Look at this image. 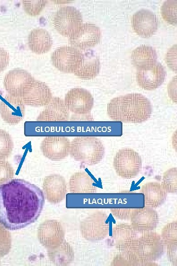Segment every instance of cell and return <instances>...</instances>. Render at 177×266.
I'll list each match as a JSON object with an SVG mask.
<instances>
[{
	"instance_id": "cell-5",
	"label": "cell",
	"mask_w": 177,
	"mask_h": 266,
	"mask_svg": "<svg viewBox=\"0 0 177 266\" xmlns=\"http://www.w3.org/2000/svg\"><path fill=\"white\" fill-rule=\"evenodd\" d=\"M79 228L85 239L90 241L103 240L109 234L108 216L104 212L96 211L82 220Z\"/></svg>"
},
{
	"instance_id": "cell-16",
	"label": "cell",
	"mask_w": 177,
	"mask_h": 266,
	"mask_svg": "<svg viewBox=\"0 0 177 266\" xmlns=\"http://www.w3.org/2000/svg\"><path fill=\"white\" fill-rule=\"evenodd\" d=\"M131 226L136 232L147 233L155 229L159 222L157 212L146 206L135 208L130 218Z\"/></svg>"
},
{
	"instance_id": "cell-25",
	"label": "cell",
	"mask_w": 177,
	"mask_h": 266,
	"mask_svg": "<svg viewBox=\"0 0 177 266\" xmlns=\"http://www.w3.org/2000/svg\"><path fill=\"white\" fill-rule=\"evenodd\" d=\"M53 40L50 33L43 29L32 30L28 36V45L33 52L42 54L52 48Z\"/></svg>"
},
{
	"instance_id": "cell-33",
	"label": "cell",
	"mask_w": 177,
	"mask_h": 266,
	"mask_svg": "<svg viewBox=\"0 0 177 266\" xmlns=\"http://www.w3.org/2000/svg\"><path fill=\"white\" fill-rule=\"evenodd\" d=\"M12 246L10 233L0 223V257H3L10 252Z\"/></svg>"
},
{
	"instance_id": "cell-24",
	"label": "cell",
	"mask_w": 177,
	"mask_h": 266,
	"mask_svg": "<svg viewBox=\"0 0 177 266\" xmlns=\"http://www.w3.org/2000/svg\"><path fill=\"white\" fill-rule=\"evenodd\" d=\"M157 58L155 49L148 45L137 47L131 54L132 64L137 70L152 66L157 62Z\"/></svg>"
},
{
	"instance_id": "cell-30",
	"label": "cell",
	"mask_w": 177,
	"mask_h": 266,
	"mask_svg": "<svg viewBox=\"0 0 177 266\" xmlns=\"http://www.w3.org/2000/svg\"><path fill=\"white\" fill-rule=\"evenodd\" d=\"M13 147L11 135L5 130L0 129V160H5L10 157Z\"/></svg>"
},
{
	"instance_id": "cell-40",
	"label": "cell",
	"mask_w": 177,
	"mask_h": 266,
	"mask_svg": "<svg viewBox=\"0 0 177 266\" xmlns=\"http://www.w3.org/2000/svg\"><path fill=\"white\" fill-rule=\"evenodd\" d=\"M9 61V54L3 48L0 47V72L8 66Z\"/></svg>"
},
{
	"instance_id": "cell-20",
	"label": "cell",
	"mask_w": 177,
	"mask_h": 266,
	"mask_svg": "<svg viewBox=\"0 0 177 266\" xmlns=\"http://www.w3.org/2000/svg\"><path fill=\"white\" fill-rule=\"evenodd\" d=\"M69 111L64 101L59 97H52L36 119L37 121L65 122L68 121Z\"/></svg>"
},
{
	"instance_id": "cell-35",
	"label": "cell",
	"mask_w": 177,
	"mask_h": 266,
	"mask_svg": "<svg viewBox=\"0 0 177 266\" xmlns=\"http://www.w3.org/2000/svg\"><path fill=\"white\" fill-rule=\"evenodd\" d=\"M14 174L11 164L5 160H0V185L11 180Z\"/></svg>"
},
{
	"instance_id": "cell-7",
	"label": "cell",
	"mask_w": 177,
	"mask_h": 266,
	"mask_svg": "<svg viewBox=\"0 0 177 266\" xmlns=\"http://www.w3.org/2000/svg\"><path fill=\"white\" fill-rule=\"evenodd\" d=\"M81 12L73 6L60 8L55 14L53 26L65 37H69L83 23Z\"/></svg>"
},
{
	"instance_id": "cell-36",
	"label": "cell",
	"mask_w": 177,
	"mask_h": 266,
	"mask_svg": "<svg viewBox=\"0 0 177 266\" xmlns=\"http://www.w3.org/2000/svg\"><path fill=\"white\" fill-rule=\"evenodd\" d=\"M135 208H111L110 211L112 215L118 219L123 220L130 219Z\"/></svg>"
},
{
	"instance_id": "cell-31",
	"label": "cell",
	"mask_w": 177,
	"mask_h": 266,
	"mask_svg": "<svg viewBox=\"0 0 177 266\" xmlns=\"http://www.w3.org/2000/svg\"><path fill=\"white\" fill-rule=\"evenodd\" d=\"M161 185L167 193H176L177 191V169L172 167L164 172Z\"/></svg>"
},
{
	"instance_id": "cell-8",
	"label": "cell",
	"mask_w": 177,
	"mask_h": 266,
	"mask_svg": "<svg viewBox=\"0 0 177 266\" xmlns=\"http://www.w3.org/2000/svg\"><path fill=\"white\" fill-rule=\"evenodd\" d=\"M83 52L78 49L69 46L58 48L52 53L51 61L53 66L64 73H74L80 65Z\"/></svg>"
},
{
	"instance_id": "cell-29",
	"label": "cell",
	"mask_w": 177,
	"mask_h": 266,
	"mask_svg": "<svg viewBox=\"0 0 177 266\" xmlns=\"http://www.w3.org/2000/svg\"><path fill=\"white\" fill-rule=\"evenodd\" d=\"M177 0H168L164 2L161 13L163 19L167 23L176 26L177 23Z\"/></svg>"
},
{
	"instance_id": "cell-18",
	"label": "cell",
	"mask_w": 177,
	"mask_h": 266,
	"mask_svg": "<svg viewBox=\"0 0 177 266\" xmlns=\"http://www.w3.org/2000/svg\"><path fill=\"white\" fill-rule=\"evenodd\" d=\"M166 76L164 67L157 62L152 66L137 70L136 81L139 86L146 90H153L160 87Z\"/></svg>"
},
{
	"instance_id": "cell-22",
	"label": "cell",
	"mask_w": 177,
	"mask_h": 266,
	"mask_svg": "<svg viewBox=\"0 0 177 266\" xmlns=\"http://www.w3.org/2000/svg\"><path fill=\"white\" fill-rule=\"evenodd\" d=\"M137 235V232L131 225L120 223L113 228L111 239L115 248L120 252H123L127 250Z\"/></svg>"
},
{
	"instance_id": "cell-41",
	"label": "cell",
	"mask_w": 177,
	"mask_h": 266,
	"mask_svg": "<svg viewBox=\"0 0 177 266\" xmlns=\"http://www.w3.org/2000/svg\"><path fill=\"white\" fill-rule=\"evenodd\" d=\"M70 121H93V119L89 113L86 114H74L71 115Z\"/></svg>"
},
{
	"instance_id": "cell-13",
	"label": "cell",
	"mask_w": 177,
	"mask_h": 266,
	"mask_svg": "<svg viewBox=\"0 0 177 266\" xmlns=\"http://www.w3.org/2000/svg\"><path fill=\"white\" fill-rule=\"evenodd\" d=\"M52 97L48 86L34 79L25 88L21 99L24 104L39 107L46 105Z\"/></svg>"
},
{
	"instance_id": "cell-4",
	"label": "cell",
	"mask_w": 177,
	"mask_h": 266,
	"mask_svg": "<svg viewBox=\"0 0 177 266\" xmlns=\"http://www.w3.org/2000/svg\"><path fill=\"white\" fill-rule=\"evenodd\" d=\"M165 246L160 234L149 232L137 237L125 252L132 254L142 261L153 262L162 256Z\"/></svg>"
},
{
	"instance_id": "cell-21",
	"label": "cell",
	"mask_w": 177,
	"mask_h": 266,
	"mask_svg": "<svg viewBox=\"0 0 177 266\" xmlns=\"http://www.w3.org/2000/svg\"><path fill=\"white\" fill-rule=\"evenodd\" d=\"M100 67L97 55L94 51L88 49L83 52L82 61L73 73L81 79L89 80L98 75Z\"/></svg>"
},
{
	"instance_id": "cell-27",
	"label": "cell",
	"mask_w": 177,
	"mask_h": 266,
	"mask_svg": "<svg viewBox=\"0 0 177 266\" xmlns=\"http://www.w3.org/2000/svg\"><path fill=\"white\" fill-rule=\"evenodd\" d=\"M47 253L49 260L56 266H68L75 258L72 247L65 240L57 247L47 249Z\"/></svg>"
},
{
	"instance_id": "cell-42",
	"label": "cell",
	"mask_w": 177,
	"mask_h": 266,
	"mask_svg": "<svg viewBox=\"0 0 177 266\" xmlns=\"http://www.w3.org/2000/svg\"></svg>"
},
{
	"instance_id": "cell-26",
	"label": "cell",
	"mask_w": 177,
	"mask_h": 266,
	"mask_svg": "<svg viewBox=\"0 0 177 266\" xmlns=\"http://www.w3.org/2000/svg\"><path fill=\"white\" fill-rule=\"evenodd\" d=\"M94 184V180L88 173L79 171L71 176L68 186L71 193L89 194L97 192V187Z\"/></svg>"
},
{
	"instance_id": "cell-15",
	"label": "cell",
	"mask_w": 177,
	"mask_h": 266,
	"mask_svg": "<svg viewBox=\"0 0 177 266\" xmlns=\"http://www.w3.org/2000/svg\"><path fill=\"white\" fill-rule=\"evenodd\" d=\"M34 80V78L26 70L17 68L6 74L3 85L7 94L21 98L25 88Z\"/></svg>"
},
{
	"instance_id": "cell-14",
	"label": "cell",
	"mask_w": 177,
	"mask_h": 266,
	"mask_svg": "<svg viewBox=\"0 0 177 266\" xmlns=\"http://www.w3.org/2000/svg\"><path fill=\"white\" fill-rule=\"evenodd\" d=\"M25 106L21 98L6 94L0 102V115L6 123L15 125L25 117Z\"/></svg>"
},
{
	"instance_id": "cell-17",
	"label": "cell",
	"mask_w": 177,
	"mask_h": 266,
	"mask_svg": "<svg viewBox=\"0 0 177 266\" xmlns=\"http://www.w3.org/2000/svg\"><path fill=\"white\" fill-rule=\"evenodd\" d=\"M131 25L134 31L140 36L148 38L153 35L158 27L156 15L148 9L136 12L131 18Z\"/></svg>"
},
{
	"instance_id": "cell-12",
	"label": "cell",
	"mask_w": 177,
	"mask_h": 266,
	"mask_svg": "<svg viewBox=\"0 0 177 266\" xmlns=\"http://www.w3.org/2000/svg\"><path fill=\"white\" fill-rule=\"evenodd\" d=\"M40 148L47 158L52 161H59L68 156L70 141L65 136H46L41 141Z\"/></svg>"
},
{
	"instance_id": "cell-10",
	"label": "cell",
	"mask_w": 177,
	"mask_h": 266,
	"mask_svg": "<svg viewBox=\"0 0 177 266\" xmlns=\"http://www.w3.org/2000/svg\"><path fill=\"white\" fill-rule=\"evenodd\" d=\"M101 31L94 24H82L69 37V42L76 48L88 49L97 44L101 38Z\"/></svg>"
},
{
	"instance_id": "cell-11",
	"label": "cell",
	"mask_w": 177,
	"mask_h": 266,
	"mask_svg": "<svg viewBox=\"0 0 177 266\" xmlns=\"http://www.w3.org/2000/svg\"><path fill=\"white\" fill-rule=\"evenodd\" d=\"M64 101L68 110L76 114L89 113L94 104L90 93L79 88L70 90L65 95Z\"/></svg>"
},
{
	"instance_id": "cell-1",
	"label": "cell",
	"mask_w": 177,
	"mask_h": 266,
	"mask_svg": "<svg viewBox=\"0 0 177 266\" xmlns=\"http://www.w3.org/2000/svg\"><path fill=\"white\" fill-rule=\"evenodd\" d=\"M44 203L38 187L22 179L10 180L0 185V223L9 230L24 228L37 220Z\"/></svg>"
},
{
	"instance_id": "cell-23",
	"label": "cell",
	"mask_w": 177,
	"mask_h": 266,
	"mask_svg": "<svg viewBox=\"0 0 177 266\" xmlns=\"http://www.w3.org/2000/svg\"><path fill=\"white\" fill-rule=\"evenodd\" d=\"M140 192L144 195L145 206L152 208L162 205L167 196V193L161 184L155 182H149L144 184Z\"/></svg>"
},
{
	"instance_id": "cell-37",
	"label": "cell",
	"mask_w": 177,
	"mask_h": 266,
	"mask_svg": "<svg viewBox=\"0 0 177 266\" xmlns=\"http://www.w3.org/2000/svg\"><path fill=\"white\" fill-rule=\"evenodd\" d=\"M166 61L168 66L176 72L177 71V45L172 46L166 55Z\"/></svg>"
},
{
	"instance_id": "cell-38",
	"label": "cell",
	"mask_w": 177,
	"mask_h": 266,
	"mask_svg": "<svg viewBox=\"0 0 177 266\" xmlns=\"http://www.w3.org/2000/svg\"><path fill=\"white\" fill-rule=\"evenodd\" d=\"M167 257L174 266H177V242L166 246Z\"/></svg>"
},
{
	"instance_id": "cell-28",
	"label": "cell",
	"mask_w": 177,
	"mask_h": 266,
	"mask_svg": "<svg viewBox=\"0 0 177 266\" xmlns=\"http://www.w3.org/2000/svg\"><path fill=\"white\" fill-rule=\"evenodd\" d=\"M111 266H157L153 262H145L142 261L132 254L127 252H120L112 259Z\"/></svg>"
},
{
	"instance_id": "cell-3",
	"label": "cell",
	"mask_w": 177,
	"mask_h": 266,
	"mask_svg": "<svg viewBox=\"0 0 177 266\" xmlns=\"http://www.w3.org/2000/svg\"><path fill=\"white\" fill-rule=\"evenodd\" d=\"M69 154L76 161L92 166L103 159L105 148L102 141L96 137L79 136L70 142Z\"/></svg>"
},
{
	"instance_id": "cell-32",
	"label": "cell",
	"mask_w": 177,
	"mask_h": 266,
	"mask_svg": "<svg viewBox=\"0 0 177 266\" xmlns=\"http://www.w3.org/2000/svg\"><path fill=\"white\" fill-rule=\"evenodd\" d=\"M161 237L165 246L177 242V222L165 225L162 229Z\"/></svg>"
},
{
	"instance_id": "cell-19",
	"label": "cell",
	"mask_w": 177,
	"mask_h": 266,
	"mask_svg": "<svg viewBox=\"0 0 177 266\" xmlns=\"http://www.w3.org/2000/svg\"><path fill=\"white\" fill-rule=\"evenodd\" d=\"M42 188L46 199L50 203L56 204L64 199L67 184L62 176L52 174L44 178Z\"/></svg>"
},
{
	"instance_id": "cell-6",
	"label": "cell",
	"mask_w": 177,
	"mask_h": 266,
	"mask_svg": "<svg viewBox=\"0 0 177 266\" xmlns=\"http://www.w3.org/2000/svg\"><path fill=\"white\" fill-rule=\"evenodd\" d=\"M113 166L118 175L124 179H131L140 172L142 159L133 149L123 148L119 150L114 157Z\"/></svg>"
},
{
	"instance_id": "cell-34",
	"label": "cell",
	"mask_w": 177,
	"mask_h": 266,
	"mask_svg": "<svg viewBox=\"0 0 177 266\" xmlns=\"http://www.w3.org/2000/svg\"><path fill=\"white\" fill-rule=\"evenodd\" d=\"M47 1L45 0H35L22 1L24 9L27 14L31 16L39 15L45 7Z\"/></svg>"
},
{
	"instance_id": "cell-39",
	"label": "cell",
	"mask_w": 177,
	"mask_h": 266,
	"mask_svg": "<svg viewBox=\"0 0 177 266\" xmlns=\"http://www.w3.org/2000/svg\"><path fill=\"white\" fill-rule=\"evenodd\" d=\"M168 95L170 99L175 103H177V78L175 76L172 81L168 84L167 87Z\"/></svg>"
},
{
	"instance_id": "cell-2",
	"label": "cell",
	"mask_w": 177,
	"mask_h": 266,
	"mask_svg": "<svg viewBox=\"0 0 177 266\" xmlns=\"http://www.w3.org/2000/svg\"><path fill=\"white\" fill-rule=\"evenodd\" d=\"M152 109L150 100L145 96L131 93L111 100L107 105V114L115 121L140 123L150 117Z\"/></svg>"
},
{
	"instance_id": "cell-9",
	"label": "cell",
	"mask_w": 177,
	"mask_h": 266,
	"mask_svg": "<svg viewBox=\"0 0 177 266\" xmlns=\"http://www.w3.org/2000/svg\"><path fill=\"white\" fill-rule=\"evenodd\" d=\"M37 236L43 246L47 249H52L63 241L65 231L60 222L56 220H46L38 227Z\"/></svg>"
}]
</instances>
